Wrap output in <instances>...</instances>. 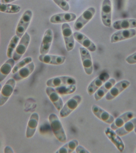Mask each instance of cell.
Returning a JSON list of instances; mask_svg holds the SVG:
<instances>
[{
  "instance_id": "6da1fadb",
  "label": "cell",
  "mask_w": 136,
  "mask_h": 153,
  "mask_svg": "<svg viewBox=\"0 0 136 153\" xmlns=\"http://www.w3.org/2000/svg\"><path fill=\"white\" fill-rule=\"evenodd\" d=\"M48 119L52 132L56 138L59 142L65 143L67 140L66 135L58 117L55 114L51 113Z\"/></svg>"
},
{
  "instance_id": "8992f818",
  "label": "cell",
  "mask_w": 136,
  "mask_h": 153,
  "mask_svg": "<svg viewBox=\"0 0 136 153\" xmlns=\"http://www.w3.org/2000/svg\"><path fill=\"white\" fill-rule=\"evenodd\" d=\"M15 85L16 81L13 78L9 79L5 83L0 93V106L4 105L10 97Z\"/></svg>"
},
{
  "instance_id": "cb8c5ba5",
  "label": "cell",
  "mask_w": 136,
  "mask_h": 153,
  "mask_svg": "<svg viewBox=\"0 0 136 153\" xmlns=\"http://www.w3.org/2000/svg\"><path fill=\"white\" fill-rule=\"evenodd\" d=\"M134 114L132 112H125L117 118L111 124L110 127L113 130H116L123 126L129 120H131L134 117Z\"/></svg>"
},
{
  "instance_id": "ffe728a7",
  "label": "cell",
  "mask_w": 136,
  "mask_h": 153,
  "mask_svg": "<svg viewBox=\"0 0 136 153\" xmlns=\"http://www.w3.org/2000/svg\"><path fill=\"white\" fill-rule=\"evenodd\" d=\"M38 59L41 62L46 64L60 65L65 62L66 57L63 56L41 54Z\"/></svg>"
},
{
  "instance_id": "4dcf8cb0",
  "label": "cell",
  "mask_w": 136,
  "mask_h": 153,
  "mask_svg": "<svg viewBox=\"0 0 136 153\" xmlns=\"http://www.w3.org/2000/svg\"><path fill=\"white\" fill-rule=\"evenodd\" d=\"M20 38L19 37L16 35L14 36L11 39L7 51V56L8 58H11L13 57V51L15 49Z\"/></svg>"
},
{
  "instance_id": "d6986e66",
  "label": "cell",
  "mask_w": 136,
  "mask_h": 153,
  "mask_svg": "<svg viewBox=\"0 0 136 153\" xmlns=\"http://www.w3.org/2000/svg\"><path fill=\"white\" fill-rule=\"evenodd\" d=\"M39 116L38 114L35 112L30 117L26 128V137L27 138H31L34 136L38 127Z\"/></svg>"
},
{
  "instance_id": "d6a6232c",
  "label": "cell",
  "mask_w": 136,
  "mask_h": 153,
  "mask_svg": "<svg viewBox=\"0 0 136 153\" xmlns=\"http://www.w3.org/2000/svg\"><path fill=\"white\" fill-rule=\"evenodd\" d=\"M53 2L64 11H68L70 9V6L66 0H52Z\"/></svg>"
},
{
  "instance_id": "f35d334b",
  "label": "cell",
  "mask_w": 136,
  "mask_h": 153,
  "mask_svg": "<svg viewBox=\"0 0 136 153\" xmlns=\"http://www.w3.org/2000/svg\"><path fill=\"white\" fill-rule=\"evenodd\" d=\"M134 131H135V133L136 134V128H135L134 129Z\"/></svg>"
},
{
  "instance_id": "7402d4cb",
  "label": "cell",
  "mask_w": 136,
  "mask_h": 153,
  "mask_svg": "<svg viewBox=\"0 0 136 153\" xmlns=\"http://www.w3.org/2000/svg\"><path fill=\"white\" fill-rule=\"evenodd\" d=\"M35 69V65L33 62H31L18 71L13 76V78L16 81H20L28 77Z\"/></svg>"
},
{
  "instance_id": "4316f807",
  "label": "cell",
  "mask_w": 136,
  "mask_h": 153,
  "mask_svg": "<svg viewBox=\"0 0 136 153\" xmlns=\"http://www.w3.org/2000/svg\"><path fill=\"white\" fill-rule=\"evenodd\" d=\"M15 62L13 58H10L1 66L0 68V82L4 81L11 71Z\"/></svg>"
},
{
  "instance_id": "e0dca14e",
  "label": "cell",
  "mask_w": 136,
  "mask_h": 153,
  "mask_svg": "<svg viewBox=\"0 0 136 153\" xmlns=\"http://www.w3.org/2000/svg\"><path fill=\"white\" fill-rule=\"evenodd\" d=\"M92 111L97 118L105 123L111 124L114 121V118L113 116L97 105H93Z\"/></svg>"
},
{
  "instance_id": "ab89813d",
  "label": "cell",
  "mask_w": 136,
  "mask_h": 153,
  "mask_svg": "<svg viewBox=\"0 0 136 153\" xmlns=\"http://www.w3.org/2000/svg\"><path fill=\"white\" fill-rule=\"evenodd\" d=\"M67 1H69L70 0H66Z\"/></svg>"
},
{
  "instance_id": "74e56055",
  "label": "cell",
  "mask_w": 136,
  "mask_h": 153,
  "mask_svg": "<svg viewBox=\"0 0 136 153\" xmlns=\"http://www.w3.org/2000/svg\"><path fill=\"white\" fill-rule=\"evenodd\" d=\"M2 85L1 83H0V93H1V89H2Z\"/></svg>"
},
{
  "instance_id": "f1b7e54d",
  "label": "cell",
  "mask_w": 136,
  "mask_h": 153,
  "mask_svg": "<svg viewBox=\"0 0 136 153\" xmlns=\"http://www.w3.org/2000/svg\"><path fill=\"white\" fill-rule=\"evenodd\" d=\"M21 7L18 5L8 3H0V12L2 13L15 14L20 11Z\"/></svg>"
},
{
  "instance_id": "d4e9b609",
  "label": "cell",
  "mask_w": 136,
  "mask_h": 153,
  "mask_svg": "<svg viewBox=\"0 0 136 153\" xmlns=\"http://www.w3.org/2000/svg\"><path fill=\"white\" fill-rule=\"evenodd\" d=\"M113 28L116 30L130 29L136 27V19H127L118 20L113 24Z\"/></svg>"
},
{
  "instance_id": "9a60e30c",
  "label": "cell",
  "mask_w": 136,
  "mask_h": 153,
  "mask_svg": "<svg viewBox=\"0 0 136 153\" xmlns=\"http://www.w3.org/2000/svg\"><path fill=\"white\" fill-rule=\"evenodd\" d=\"M73 35L75 40L88 51L92 52H95L96 51V45L83 33L79 32H75L73 33Z\"/></svg>"
},
{
  "instance_id": "3957f363",
  "label": "cell",
  "mask_w": 136,
  "mask_h": 153,
  "mask_svg": "<svg viewBox=\"0 0 136 153\" xmlns=\"http://www.w3.org/2000/svg\"><path fill=\"white\" fill-rule=\"evenodd\" d=\"M95 13L94 7H90L86 10L75 21L74 28L76 31H79L94 17Z\"/></svg>"
},
{
  "instance_id": "2e32d148",
  "label": "cell",
  "mask_w": 136,
  "mask_h": 153,
  "mask_svg": "<svg viewBox=\"0 0 136 153\" xmlns=\"http://www.w3.org/2000/svg\"><path fill=\"white\" fill-rule=\"evenodd\" d=\"M105 133L109 139L114 145L118 150L123 152L125 149V145L120 136L117 134L114 130L111 128H106Z\"/></svg>"
},
{
  "instance_id": "7a4b0ae2",
  "label": "cell",
  "mask_w": 136,
  "mask_h": 153,
  "mask_svg": "<svg viewBox=\"0 0 136 153\" xmlns=\"http://www.w3.org/2000/svg\"><path fill=\"white\" fill-rule=\"evenodd\" d=\"M82 98L81 96L76 95L69 99L60 112V115L62 118H65L75 111L82 101Z\"/></svg>"
},
{
  "instance_id": "836d02e7",
  "label": "cell",
  "mask_w": 136,
  "mask_h": 153,
  "mask_svg": "<svg viewBox=\"0 0 136 153\" xmlns=\"http://www.w3.org/2000/svg\"><path fill=\"white\" fill-rule=\"evenodd\" d=\"M125 61L129 64H136V52L128 56L125 59Z\"/></svg>"
},
{
  "instance_id": "ba28073f",
  "label": "cell",
  "mask_w": 136,
  "mask_h": 153,
  "mask_svg": "<svg viewBox=\"0 0 136 153\" xmlns=\"http://www.w3.org/2000/svg\"><path fill=\"white\" fill-rule=\"evenodd\" d=\"M30 37L27 32H25L24 35L21 37L18 45L17 46L13 56V59L15 62H17L20 59L23 55L28 47L29 44Z\"/></svg>"
},
{
  "instance_id": "8d00e7d4",
  "label": "cell",
  "mask_w": 136,
  "mask_h": 153,
  "mask_svg": "<svg viewBox=\"0 0 136 153\" xmlns=\"http://www.w3.org/2000/svg\"><path fill=\"white\" fill-rule=\"evenodd\" d=\"M15 1L16 0H1V2L2 3H9Z\"/></svg>"
},
{
  "instance_id": "603a6c76",
  "label": "cell",
  "mask_w": 136,
  "mask_h": 153,
  "mask_svg": "<svg viewBox=\"0 0 136 153\" xmlns=\"http://www.w3.org/2000/svg\"><path fill=\"white\" fill-rule=\"evenodd\" d=\"M116 83V80L112 78L105 82L94 93V99L96 101L101 100L108 93Z\"/></svg>"
},
{
  "instance_id": "484cf974",
  "label": "cell",
  "mask_w": 136,
  "mask_h": 153,
  "mask_svg": "<svg viewBox=\"0 0 136 153\" xmlns=\"http://www.w3.org/2000/svg\"><path fill=\"white\" fill-rule=\"evenodd\" d=\"M136 127V118L129 120L121 127L115 130V132L120 136H125L133 131Z\"/></svg>"
},
{
  "instance_id": "5b68a950",
  "label": "cell",
  "mask_w": 136,
  "mask_h": 153,
  "mask_svg": "<svg viewBox=\"0 0 136 153\" xmlns=\"http://www.w3.org/2000/svg\"><path fill=\"white\" fill-rule=\"evenodd\" d=\"M61 30L66 48L67 51L69 52L73 49L75 45V38L72 30L70 25L67 23L62 25Z\"/></svg>"
},
{
  "instance_id": "d590c367",
  "label": "cell",
  "mask_w": 136,
  "mask_h": 153,
  "mask_svg": "<svg viewBox=\"0 0 136 153\" xmlns=\"http://www.w3.org/2000/svg\"><path fill=\"white\" fill-rule=\"evenodd\" d=\"M4 153H14L13 149L10 146H7L4 149Z\"/></svg>"
},
{
  "instance_id": "f546056e",
  "label": "cell",
  "mask_w": 136,
  "mask_h": 153,
  "mask_svg": "<svg viewBox=\"0 0 136 153\" xmlns=\"http://www.w3.org/2000/svg\"><path fill=\"white\" fill-rule=\"evenodd\" d=\"M55 90L60 95H67L74 93L76 90V87L75 85L62 86L57 87Z\"/></svg>"
},
{
  "instance_id": "9c48e42d",
  "label": "cell",
  "mask_w": 136,
  "mask_h": 153,
  "mask_svg": "<svg viewBox=\"0 0 136 153\" xmlns=\"http://www.w3.org/2000/svg\"><path fill=\"white\" fill-rule=\"evenodd\" d=\"M79 51L84 71L87 75H91L93 71V65L89 51L84 47L80 48Z\"/></svg>"
},
{
  "instance_id": "44dd1931",
  "label": "cell",
  "mask_w": 136,
  "mask_h": 153,
  "mask_svg": "<svg viewBox=\"0 0 136 153\" xmlns=\"http://www.w3.org/2000/svg\"><path fill=\"white\" fill-rule=\"evenodd\" d=\"M46 93L56 109L60 111L63 107V102L59 94L52 87H49L46 88Z\"/></svg>"
},
{
  "instance_id": "83f0119b",
  "label": "cell",
  "mask_w": 136,
  "mask_h": 153,
  "mask_svg": "<svg viewBox=\"0 0 136 153\" xmlns=\"http://www.w3.org/2000/svg\"><path fill=\"white\" fill-rule=\"evenodd\" d=\"M78 145V141L76 140H72L60 148L56 153H70L72 152Z\"/></svg>"
},
{
  "instance_id": "30bf717a",
  "label": "cell",
  "mask_w": 136,
  "mask_h": 153,
  "mask_svg": "<svg viewBox=\"0 0 136 153\" xmlns=\"http://www.w3.org/2000/svg\"><path fill=\"white\" fill-rule=\"evenodd\" d=\"M75 78L70 76H60L52 78L48 80L46 85L49 87H55L76 84Z\"/></svg>"
},
{
  "instance_id": "52a82bcc",
  "label": "cell",
  "mask_w": 136,
  "mask_h": 153,
  "mask_svg": "<svg viewBox=\"0 0 136 153\" xmlns=\"http://www.w3.org/2000/svg\"><path fill=\"white\" fill-rule=\"evenodd\" d=\"M112 7L110 0H103L101 7V18L103 24L107 27L112 25Z\"/></svg>"
},
{
  "instance_id": "5bb4252c",
  "label": "cell",
  "mask_w": 136,
  "mask_h": 153,
  "mask_svg": "<svg viewBox=\"0 0 136 153\" xmlns=\"http://www.w3.org/2000/svg\"><path fill=\"white\" fill-rule=\"evenodd\" d=\"M53 37L52 30L51 29L46 30L44 33L39 49L41 54H47L48 53L53 40Z\"/></svg>"
},
{
  "instance_id": "e575fe53",
  "label": "cell",
  "mask_w": 136,
  "mask_h": 153,
  "mask_svg": "<svg viewBox=\"0 0 136 153\" xmlns=\"http://www.w3.org/2000/svg\"><path fill=\"white\" fill-rule=\"evenodd\" d=\"M76 152L77 153H89V152L88 151L86 148H85L84 147L81 145L77 146L76 148Z\"/></svg>"
},
{
  "instance_id": "7c38bea8",
  "label": "cell",
  "mask_w": 136,
  "mask_h": 153,
  "mask_svg": "<svg viewBox=\"0 0 136 153\" xmlns=\"http://www.w3.org/2000/svg\"><path fill=\"white\" fill-rule=\"evenodd\" d=\"M110 75L107 73H102L89 84L87 88L89 95H93L106 81L109 79Z\"/></svg>"
},
{
  "instance_id": "ac0fdd59",
  "label": "cell",
  "mask_w": 136,
  "mask_h": 153,
  "mask_svg": "<svg viewBox=\"0 0 136 153\" xmlns=\"http://www.w3.org/2000/svg\"><path fill=\"white\" fill-rule=\"evenodd\" d=\"M76 19V15L73 13H63L55 14L50 19L51 23L58 24L65 23L75 21Z\"/></svg>"
},
{
  "instance_id": "4fadbf2b",
  "label": "cell",
  "mask_w": 136,
  "mask_h": 153,
  "mask_svg": "<svg viewBox=\"0 0 136 153\" xmlns=\"http://www.w3.org/2000/svg\"><path fill=\"white\" fill-rule=\"evenodd\" d=\"M136 35V30L134 29L120 30L112 35L111 38V42L115 43L126 40L135 37Z\"/></svg>"
},
{
  "instance_id": "8fae6325",
  "label": "cell",
  "mask_w": 136,
  "mask_h": 153,
  "mask_svg": "<svg viewBox=\"0 0 136 153\" xmlns=\"http://www.w3.org/2000/svg\"><path fill=\"white\" fill-rule=\"evenodd\" d=\"M130 82L127 80H123L119 81L111 88L106 96L107 100H111L117 97L122 92L130 85Z\"/></svg>"
},
{
  "instance_id": "1f68e13d",
  "label": "cell",
  "mask_w": 136,
  "mask_h": 153,
  "mask_svg": "<svg viewBox=\"0 0 136 153\" xmlns=\"http://www.w3.org/2000/svg\"><path fill=\"white\" fill-rule=\"evenodd\" d=\"M32 58L30 57H27L24 59L22 60L18 63L13 68V69H12V73L14 74H16L18 71L20 70L21 68H23L26 65L32 62Z\"/></svg>"
},
{
  "instance_id": "277c9868",
  "label": "cell",
  "mask_w": 136,
  "mask_h": 153,
  "mask_svg": "<svg viewBox=\"0 0 136 153\" xmlns=\"http://www.w3.org/2000/svg\"><path fill=\"white\" fill-rule=\"evenodd\" d=\"M32 12L30 10H27L24 13L17 26L16 35L21 38L25 33L32 20Z\"/></svg>"
},
{
  "instance_id": "60d3db41",
  "label": "cell",
  "mask_w": 136,
  "mask_h": 153,
  "mask_svg": "<svg viewBox=\"0 0 136 153\" xmlns=\"http://www.w3.org/2000/svg\"><path fill=\"white\" fill-rule=\"evenodd\" d=\"M135 152L136 153V152Z\"/></svg>"
}]
</instances>
